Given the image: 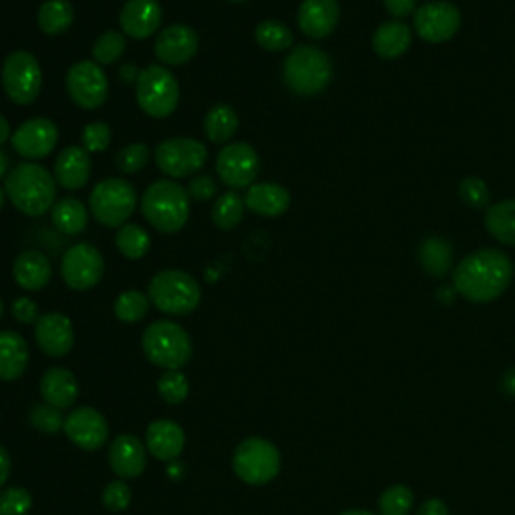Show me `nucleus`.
<instances>
[{
  "label": "nucleus",
  "mask_w": 515,
  "mask_h": 515,
  "mask_svg": "<svg viewBox=\"0 0 515 515\" xmlns=\"http://www.w3.org/2000/svg\"><path fill=\"white\" fill-rule=\"evenodd\" d=\"M81 141H83V147L89 153H101L111 143V127L107 123H103V121L89 123V125L83 127Z\"/></svg>",
  "instance_id": "a18cd8bd"
},
{
  "label": "nucleus",
  "mask_w": 515,
  "mask_h": 515,
  "mask_svg": "<svg viewBox=\"0 0 515 515\" xmlns=\"http://www.w3.org/2000/svg\"><path fill=\"white\" fill-rule=\"evenodd\" d=\"M9 165H11L9 155L3 149H0V180L9 176Z\"/></svg>",
  "instance_id": "13d9d810"
},
{
  "label": "nucleus",
  "mask_w": 515,
  "mask_h": 515,
  "mask_svg": "<svg viewBox=\"0 0 515 515\" xmlns=\"http://www.w3.org/2000/svg\"><path fill=\"white\" fill-rule=\"evenodd\" d=\"M455 288H449V286H443V288H439V292H437V296L445 302V304H449V302H453L455 300Z\"/></svg>",
  "instance_id": "bf43d9fd"
},
{
  "label": "nucleus",
  "mask_w": 515,
  "mask_h": 515,
  "mask_svg": "<svg viewBox=\"0 0 515 515\" xmlns=\"http://www.w3.org/2000/svg\"><path fill=\"white\" fill-rule=\"evenodd\" d=\"M280 471L278 449L260 437L242 441L234 453V473L250 485H264Z\"/></svg>",
  "instance_id": "9b49d317"
},
{
  "label": "nucleus",
  "mask_w": 515,
  "mask_h": 515,
  "mask_svg": "<svg viewBox=\"0 0 515 515\" xmlns=\"http://www.w3.org/2000/svg\"><path fill=\"white\" fill-rule=\"evenodd\" d=\"M3 314H5V302L0 298V318H3Z\"/></svg>",
  "instance_id": "e2e57ef3"
},
{
  "label": "nucleus",
  "mask_w": 515,
  "mask_h": 515,
  "mask_svg": "<svg viewBox=\"0 0 515 515\" xmlns=\"http://www.w3.org/2000/svg\"><path fill=\"white\" fill-rule=\"evenodd\" d=\"M417 515H449V507L445 505V501L437 497H429L419 505Z\"/></svg>",
  "instance_id": "603ef678"
},
{
  "label": "nucleus",
  "mask_w": 515,
  "mask_h": 515,
  "mask_svg": "<svg viewBox=\"0 0 515 515\" xmlns=\"http://www.w3.org/2000/svg\"><path fill=\"white\" fill-rule=\"evenodd\" d=\"M383 3L385 9L397 19H405L417 11V0H383Z\"/></svg>",
  "instance_id": "3c124183"
},
{
  "label": "nucleus",
  "mask_w": 515,
  "mask_h": 515,
  "mask_svg": "<svg viewBox=\"0 0 515 515\" xmlns=\"http://www.w3.org/2000/svg\"><path fill=\"white\" fill-rule=\"evenodd\" d=\"M415 505V495L407 485H393L381 493V515H409Z\"/></svg>",
  "instance_id": "58836bf2"
},
{
  "label": "nucleus",
  "mask_w": 515,
  "mask_h": 515,
  "mask_svg": "<svg viewBox=\"0 0 515 515\" xmlns=\"http://www.w3.org/2000/svg\"><path fill=\"white\" fill-rule=\"evenodd\" d=\"M59 143V129L47 117H33L19 125L11 137L13 149L31 161L43 159L55 151Z\"/></svg>",
  "instance_id": "dca6fc26"
},
{
  "label": "nucleus",
  "mask_w": 515,
  "mask_h": 515,
  "mask_svg": "<svg viewBox=\"0 0 515 515\" xmlns=\"http://www.w3.org/2000/svg\"><path fill=\"white\" fill-rule=\"evenodd\" d=\"M230 3H246V0H230Z\"/></svg>",
  "instance_id": "0e129e2a"
},
{
  "label": "nucleus",
  "mask_w": 515,
  "mask_h": 515,
  "mask_svg": "<svg viewBox=\"0 0 515 515\" xmlns=\"http://www.w3.org/2000/svg\"><path fill=\"white\" fill-rule=\"evenodd\" d=\"M13 314L21 324H33L41 318L39 306L31 298H17L15 304H13Z\"/></svg>",
  "instance_id": "8fccbe9b"
},
{
  "label": "nucleus",
  "mask_w": 515,
  "mask_h": 515,
  "mask_svg": "<svg viewBox=\"0 0 515 515\" xmlns=\"http://www.w3.org/2000/svg\"><path fill=\"white\" fill-rule=\"evenodd\" d=\"M91 178V157L85 147L73 145L59 153L55 161V180L61 188L83 190Z\"/></svg>",
  "instance_id": "5701e85b"
},
{
  "label": "nucleus",
  "mask_w": 515,
  "mask_h": 515,
  "mask_svg": "<svg viewBox=\"0 0 515 515\" xmlns=\"http://www.w3.org/2000/svg\"><path fill=\"white\" fill-rule=\"evenodd\" d=\"M35 338L49 357H65L75 342L71 320L61 312H47L35 322Z\"/></svg>",
  "instance_id": "aec40b11"
},
{
  "label": "nucleus",
  "mask_w": 515,
  "mask_h": 515,
  "mask_svg": "<svg viewBox=\"0 0 515 515\" xmlns=\"http://www.w3.org/2000/svg\"><path fill=\"white\" fill-rule=\"evenodd\" d=\"M29 421L37 431L47 433V435H53V433H57L59 429L65 427V417L61 413V409H57L49 403L35 405L29 413Z\"/></svg>",
  "instance_id": "37998d69"
},
{
  "label": "nucleus",
  "mask_w": 515,
  "mask_h": 515,
  "mask_svg": "<svg viewBox=\"0 0 515 515\" xmlns=\"http://www.w3.org/2000/svg\"><path fill=\"white\" fill-rule=\"evenodd\" d=\"M61 274L69 288L85 292L95 288L105 274V260L97 246L89 242L75 244L61 260Z\"/></svg>",
  "instance_id": "ddd939ff"
},
{
  "label": "nucleus",
  "mask_w": 515,
  "mask_h": 515,
  "mask_svg": "<svg viewBox=\"0 0 515 515\" xmlns=\"http://www.w3.org/2000/svg\"><path fill=\"white\" fill-rule=\"evenodd\" d=\"M93 218L107 228H121L137 208V192L123 178H107L99 182L89 198Z\"/></svg>",
  "instance_id": "6e6552de"
},
{
  "label": "nucleus",
  "mask_w": 515,
  "mask_h": 515,
  "mask_svg": "<svg viewBox=\"0 0 515 515\" xmlns=\"http://www.w3.org/2000/svg\"><path fill=\"white\" fill-rule=\"evenodd\" d=\"M340 515H375V513L363 511V509H351V511H345V513H340Z\"/></svg>",
  "instance_id": "052dcab7"
},
{
  "label": "nucleus",
  "mask_w": 515,
  "mask_h": 515,
  "mask_svg": "<svg viewBox=\"0 0 515 515\" xmlns=\"http://www.w3.org/2000/svg\"><path fill=\"white\" fill-rule=\"evenodd\" d=\"M13 276L17 284L29 292H37L45 288L51 282L53 276V266L51 260L37 250H27L19 254L13 266Z\"/></svg>",
  "instance_id": "bb28decb"
},
{
  "label": "nucleus",
  "mask_w": 515,
  "mask_h": 515,
  "mask_svg": "<svg viewBox=\"0 0 515 515\" xmlns=\"http://www.w3.org/2000/svg\"><path fill=\"white\" fill-rule=\"evenodd\" d=\"M41 395L45 403L57 409H69L79 397V385L71 371L49 369L41 379Z\"/></svg>",
  "instance_id": "cd10ccee"
},
{
  "label": "nucleus",
  "mask_w": 515,
  "mask_h": 515,
  "mask_svg": "<svg viewBox=\"0 0 515 515\" xmlns=\"http://www.w3.org/2000/svg\"><path fill=\"white\" fill-rule=\"evenodd\" d=\"M282 75L292 93L314 97L330 85L332 63L322 49L300 45L286 57Z\"/></svg>",
  "instance_id": "39448f33"
},
{
  "label": "nucleus",
  "mask_w": 515,
  "mask_h": 515,
  "mask_svg": "<svg viewBox=\"0 0 515 515\" xmlns=\"http://www.w3.org/2000/svg\"><path fill=\"white\" fill-rule=\"evenodd\" d=\"M413 41L411 29L401 21L383 23L373 37V49L383 59H399L403 57Z\"/></svg>",
  "instance_id": "c85d7f7f"
},
{
  "label": "nucleus",
  "mask_w": 515,
  "mask_h": 515,
  "mask_svg": "<svg viewBox=\"0 0 515 515\" xmlns=\"http://www.w3.org/2000/svg\"><path fill=\"white\" fill-rule=\"evenodd\" d=\"M149 157H151V151L145 143H131L117 153L115 163H117L119 171L131 176V174H139V171H143L147 167Z\"/></svg>",
  "instance_id": "79ce46f5"
},
{
  "label": "nucleus",
  "mask_w": 515,
  "mask_h": 515,
  "mask_svg": "<svg viewBox=\"0 0 515 515\" xmlns=\"http://www.w3.org/2000/svg\"><path fill=\"white\" fill-rule=\"evenodd\" d=\"M117 250L127 258V260H141L147 256L151 248V236L147 234L145 228L137 224H125L119 228L115 236Z\"/></svg>",
  "instance_id": "c9c22d12"
},
{
  "label": "nucleus",
  "mask_w": 515,
  "mask_h": 515,
  "mask_svg": "<svg viewBox=\"0 0 515 515\" xmlns=\"http://www.w3.org/2000/svg\"><path fill=\"white\" fill-rule=\"evenodd\" d=\"M513 278L511 260L493 248L463 258L453 272V288L469 302L485 304L499 298Z\"/></svg>",
  "instance_id": "f257e3e1"
},
{
  "label": "nucleus",
  "mask_w": 515,
  "mask_h": 515,
  "mask_svg": "<svg viewBox=\"0 0 515 515\" xmlns=\"http://www.w3.org/2000/svg\"><path fill=\"white\" fill-rule=\"evenodd\" d=\"M244 202H246V208L256 216L278 218L286 214V210L290 208V192L284 186L272 184V182L254 184L248 188Z\"/></svg>",
  "instance_id": "393cba45"
},
{
  "label": "nucleus",
  "mask_w": 515,
  "mask_h": 515,
  "mask_svg": "<svg viewBox=\"0 0 515 515\" xmlns=\"http://www.w3.org/2000/svg\"><path fill=\"white\" fill-rule=\"evenodd\" d=\"M149 304H151V300L143 292L127 290V292L119 294L115 300V316L127 324L139 322L147 316Z\"/></svg>",
  "instance_id": "4c0bfd02"
},
{
  "label": "nucleus",
  "mask_w": 515,
  "mask_h": 515,
  "mask_svg": "<svg viewBox=\"0 0 515 515\" xmlns=\"http://www.w3.org/2000/svg\"><path fill=\"white\" fill-rule=\"evenodd\" d=\"M336 0H304L298 9V27L310 39H326L338 25Z\"/></svg>",
  "instance_id": "412c9836"
},
{
  "label": "nucleus",
  "mask_w": 515,
  "mask_h": 515,
  "mask_svg": "<svg viewBox=\"0 0 515 515\" xmlns=\"http://www.w3.org/2000/svg\"><path fill=\"white\" fill-rule=\"evenodd\" d=\"M65 435L83 451H97L109 437V425L105 417L91 407H79L65 417Z\"/></svg>",
  "instance_id": "f3484780"
},
{
  "label": "nucleus",
  "mask_w": 515,
  "mask_h": 515,
  "mask_svg": "<svg viewBox=\"0 0 515 515\" xmlns=\"http://www.w3.org/2000/svg\"><path fill=\"white\" fill-rule=\"evenodd\" d=\"M147 296L157 310L169 316H186L200 306L202 288L194 276L182 270H163L149 282Z\"/></svg>",
  "instance_id": "423d86ee"
},
{
  "label": "nucleus",
  "mask_w": 515,
  "mask_h": 515,
  "mask_svg": "<svg viewBox=\"0 0 515 515\" xmlns=\"http://www.w3.org/2000/svg\"><path fill=\"white\" fill-rule=\"evenodd\" d=\"M67 93L85 111L103 107L109 97V81L101 65L95 61L75 63L67 73Z\"/></svg>",
  "instance_id": "2eb2a0df"
},
{
  "label": "nucleus",
  "mask_w": 515,
  "mask_h": 515,
  "mask_svg": "<svg viewBox=\"0 0 515 515\" xmlns=\"http://www.w3.org/2000/svg\"><path fill=\"white\" fill-rule=\"evenodd\" d=\"M256 43L270 53H282L294 45L292 31L278 21H264L256 27Z\"/></svg>",
  "instance_id": "e433bc0d"
},
{
  "label": "nucleus",
  "mask_w": 515,
  "mask_h": 515,
  "mask_svg": "<svg viewBox=\"0 0 515 515\" xmlns=\"http://www.w3.org/2000/svg\"><path fill=\"white\" fill-rule=\"evenodd\" d=\"M39 29L45 35L57 37L71 29L75 21V9L69 0H47V3L39 9Z\"/></svg>",
  "instance_id": "473e14b6"
},
{
  "label": "nucleus",
  "mask_w": 515,
  "mask_h": 515,
  "mask_svg": "<svg viewBox=\"0 0 515 515\" xmlns=\"http://www.w3.org/2000/svg\"><path fill=\"white\" fill-rule=\"evenodd\" d=\"M163 21V11L157 0H127L119 15L123 35L145 41L157 33Z\"/></svg>",
  "instance_id": "6ab92c4d"
},
{
  "label": "nucleus",
  "mask_w": 515,
  "mask_h": 515,
  "mask_svg": "<svg viewBox=\"0 0 515 515\" xmlns=\"http://www.w3.org/2000/svg\"><path fill=\"white\" fill-rule=\"evenodd\" d=\"M159 397L169 405H180L186 401L190 393V383L180 371H165L157 381Z\"/></svg>",
  "instance_id": "ea45409f"
},
{
  "label": "nucleus",
  "mask_w": 515,
  "mask_h": 515,
  "mask_svg": "<svg viewBox=\"0 0 515 515\" xmlns=\"http://www.w3.org/2000/svg\"><path fill=\"white\" fill-rule=\"evenodd\" d=\"M155 163L167 178H190L208 163V149L202 141L190 137L165 139L155 149Z\"/></svg>",
  "instance_id": "1a4fd4ad"
},
{
  "label": "nucleus",
  "mask_w": 515,
  "mask_h": 515,
  "mask_svg": "<svg viewBox=\"0 0 515 515\" xmlns=\"http://www.w3.org/2000/svg\"><path fill=\"white\" fill-rule=\"evenodd\" d=\"M103 503L111 511H123L131 503V487L123 481H111L103 489Z\"/></svg>",
  "instance_id": "de8ad7c7"
},
{
  "label": "nucleus",
  "mask_w": 515,
  "mask_h": 515,
  "mask_svg": "<svg viewBox=\"0 0 515 515\" xmlns=\"http://www.w3.org/2000/svg\"><path fill=\"white\" fill-rule=\"evenodd\" d=\"M246 214V202L244 198H240L234 190L222 194L212 210V220L220 230H234L236 226H240V222L244 220Z\"/></svg>",
  "instance_id": "f704fd0d"
},
{
  "label": "nucleus",
  "mask_w": 515,
  "mask_h": 515,
  "mask_svg": "<svg viewBox=\"0 0 515 515\" xmlns=\"http://www.w3.org/2000/svg\"><path fill=\"white\" fill-rule=\"evenodd\" d=\"M145 441H147V451L155 459L174 461L182 455L186 447V433L178 423L169 419H159L147 427Z\"/></svg>",
  "instance_id": "4be33fe9"
},
{
  "label": "nucleus",
  "mask_w": 515,
  "mask_h": 515,
  "mask_svg": "<svg viewBox=\"0 0 515 515\" xmlns=\"http://www.w3.org/2000/svg\"><path fill=\"white\" fill-rule=\"evenodd\" d=\"M11 137H13L11 125H9L5 115H0V145H5L7 141H11Z\"/></svg>",
  "instance_id": "6e6d98bb"
},
{
  "label": "nucleus",
  "mask_w": 515,
  "mask_h": 515,
  "mask_svg": "<svg viewBox=\"0 0 515 515\" xmlns=\"http://www.w3.org/2000/svg\"><path fill=\"white\" fill-rule=\"evenodd\" d=\"M501 389L509 395V397H515V369H509L503 379H501Z\"/></svg>",
  "instance_id": "5fc2aeb1"
},
{
  "label": "nucleus",
  "mask_w": 515,
  "mask_h": 515,
  "mask_svg": "<svg viewBox=\"0 0 515 515\" xmlns=\"http://www.w3.org/2000/svg\"><path fill=\"white\" fill-rule=\"evenodd\" d=\"M29 365L27 340L15 330H0V381H17Z\"/></svg>",
  "instance_id": "a878e982"
},
{
  "label": "nucleus",
  "mask_w": 515,
  "mask_h": 515,
  "mask_svg": "<svg viewBox=\"0 0 515 515\" xmlns=\"http://www.w3.org/2000/svg\"><path fill=\"white\" fill-rule=\"evenodd\" d=\"M200 49L198 33L188 25H171L155 41V57L163 65L182 67L190 63Z\"/></svg>",
  "instance_id": "a211bd4d"
},
{
  "label": "nucleus",
  "mask_w": 515,
  "mask_h": 515,
  "mask_svg": "<svg viewBox=\"0 0 515 515\" xmlns=\"http://www.w3.org/2000/svg\"><path fill=\"white\" fill-rule=\"evenodd\" d=\"M3 87L15 105H31L41 95L43 71L29 51H15L3 63Z\"/></svg>",
  "instance_id": "9d476101"
},
{
  "label": "nucleus",
  "mask_w": 515,
  "mask_h": 515,
  "mask_svg": "<svg viewBox=\"0 0 515 515\" xmlns=\"http://www.w3.org/2000/svg\"><path fill=\"white\" fill-rule=\"evenodd\" d=\"M141 347L147 361L165 371H178L192 359L190 334L169 320L149 324L143 332Z\"/></svg>",
  "instance_id": "20e7f679"
},
{
  "label": "nucleus",
  "mask_w": 515,
  "mask_h": 515,
  "mask_svg": "<svg viewBox=\"0 0 515 515\" xmlns=\"http://www.w3.org/2000/svg\"><path fill=\"white\" fill-rule=\"evenodd\" d=\"M119 77H123V81L127 83H137V77H139V71L133 67V65H125L121 71H119Z\"/></svg>",
  "instance_id": "4d7b16f0"
},
{
  "label": "nucleus",
  "mask_w": 515,
  "mask_h": 515,
  "mask_svg": "<svg viewBox=\"0 0 515 515\" xmlns=\"http://www.w3.org/2000/svg\"><path fill=\"white\" fill-rule=\"evenodd\" d=\"M33 507V497L23 487L0 491V515H27Z\"/></svg>",
  "instance_id": "c03bdc74"
},
{
  "label": "nucleus",
  "mask_w": 515,
  "mask_h": 515,
  "mask_svg": "<svg viewBox=\"0 0 515 515\" xmlns=\"http://www.w3.org/2000/svg\"><path fill=\"white\" fill-rule=\"evenodd\" d=\"M188 194L192 200L196 202H210L216 198L218 194V184L212 176L208 174H202V176H196L190 184H188Z\"/></svg>",
  "instance_id": "09e8293b"
},
{
  "label": "nucleus",
  "mask_w": 515,
  "mask_h": 515,
  "mask_svg": "<svg viewBox=\"0 0 515 515\" xmlns=\"http://www.w3.org/2000/svg\"><path fill=\"white\" fill-rule=\"evenodd\" d=\"M5 202H7V192H5V190H0V210H3Z\"/></svg>",
  "instance_id": "680f3d73"
},
{
  "label": "nucleus",
  "mask_w": 515,
  "mask_h": 515,
  "mask_svg": "<svg viewBox=\"0 0 515 515\" xmlns=\"http://www.w3.org/2000/svg\"><path fill=\"white\" fill-rule=\"evenodd\" d=\"M413 27L419 39L425 43H447L461 27V13L447 0H433V3H425L415 11Z\"/></svg>",
  "instance_id": "4468645a"
},
{
  "label": "nucleus",
  "mask_w": 515,
  "mask_h": 515,
  "mask_svg": "<svg viewBox=\"0 0 515 515\" xmlns=\"http://www.w3.org/2000/svg\"><path fill=\"white\" fill-rule=\"evenodd\" d=\"M141 212L159 234H178L190 218V194L174 180H157L145 190Z\"/></svg>",
  "instance_id": "7ed1b4c3"
},
{
  "label": "nucleus",
  "mask_w": 515,
  "mask_h": 515,
  "mask_svg": "<svg viewBox=\"0 0 515 515\" xmlns=\"http://www.w3.org/2000/svg\"><path fill=\"white\" fill-rule=\"evenodd\" d=\"M487 232L501 244L515 246V200H505L487 208Z\"/></svg>",
  "instance_id": "2f4dec72"
},
{
  "label": "nucleus",
  "mask_w": 515,
  "mask_h": 515,
  "mask_svg": "<svg viewBox=\"0 0 515 515\" xmlns=\"http://www.w3.org/2000/svg\"><path fill=\"white\" fill-rule=\"evenodd\" d=\"M461 200L471 208H487L489 206V190L487 184L479 178H465L459 184Z\"/></svg>",
  "instance_id": "49530a36"
},
{
  "label": "nucleus",
  "mask_w": 515,
  "mask_h": 515,
  "mask_svg": "<svg viewBox=\"0 0 515 515\" xmlns=\"http://www.w3.org/2000/svg\"><path fill=\"white\" fill-rule=\"evenodd\" d=\"M89 210L77 198H65L53 208V226L65 236H79L87 230Z\"/></svg>",
  "instance_id": "7c9ffc66"
},
{
  "label": "nucleus",
  "mask_w": 515,
  "mask_h": 515,
  "mask_svg": "<svg viewBox=\"0 0 515 515\" xmlns=\"http://www.w3.org/2000/svg\"><path fill=\"white\" fill-rule=\"evenodd\" d=\"M135 97L145 115L153 119H165L180 105L178 79L165 67L151 65L139 73L135 83Z\"/></svg>",
  "instance_id": "0eeeda50"
},
{
  "label": "nucleus",
  "mask_w": 515,
  "mask_h": 515,
  "mask_svg": "<svg viewBox=\"0 0 515 515\" xmlns=\"http://www.w3.org/2000/svg\"><path fill=\"white\" fill-rule=\"evenodd\" d=\"M218 178L230 190H244L254 186L260 174V157L250 143H230L216 159Z\"/></svg>",
  "instance_id": "f8f14e48"
},
{
  "label": "nucleus",
  "mask_w": 515,
  "mask_h": 515,
  "mask_svg": "<svg viewBox=\"0 0 515 515\" xmlns=\"http://www.w3.org/2000/svg\"><path fill=\"white\" fill-rule=\"evenodd\" d=\"M419 260H421V266L427 274H431L435 278H443L451 272L453 248L447 240L437 238V236H429V238L423 240V244L419 248Z\"/></svg>",
  "instance_id": "c756f323"
},
{
  "label": "nucleus",
  "mask_w": 515,
  "mask_h": 515,
  "mask_svg": "<svg viewBox=\"0 0 515 515\" xmlns=\"http://www.w3.org/2000/svg\"><path fill=\"white\" fill-rule=\"evenodd\" d=\"M238 125L240 121L236 111L230 105L220 103L208 111L204 121V131L212 143H228L236 135Z\"/></svg>",
  "instance_id": "72a5a7b5"
},
{
  "label": "nucleus",
  "mask_w": 515,
  "mask_h": 515,
  "mask_svg": "<svg viewBox=\"0 0 515 515\" xmlns=\"http://www.w3.org/2000/svg\"><path fill=\"white\" fill-rule=\"evenodd\" d=\"M5 192L19 212L39 218L55 208L57 180L47 167L25 161L9 171Z\"/></svg>",
  "instance_id": "f03ea898"
},
{
  "label": "nucleus",
  "mask_w": 515,
  "mask_h": 515,
  "mask_svg": "<svg viewBox=\"0 0 515 515\" xmlns=\"http://www.w3.org/2000/svg\"><path fill=\"white\" fill-rule=\"evenodd\" d=\"M125 37L117 31L103 33L93 45V59L97 65H111L125 53Z\"/></svg>",
  "instance_id": "a19ab883"
},
{
  "label": "nucleus",
  "mask_w": 515,
  "mask_h": 515,
  "mask_svg": "<svg viewBox=\"0 0 515 515\" xmlns=\"http://www.w3.org/2000/svg\"><path fill=\"white\" fill-rule=\"evenodd\" d=\"M11 475V457L5 447H0V487L9 481Z\"/></svg>",
  "instance_id": "864d4df0"
},
{
  "label": "nucleus",
  "mask_w": 515,
  "mask_h": 515,
  "mask_svg": "<svg viewBox=\"0 0 515 515\" xmlns=\"http://www.w3.org/2000/svg\"><path fill=\"white\" fill-rule=\"evenodd\" d=\"M109 465L121 479L139 477L147 465V453L133 435H119L109 447Z\"/></svg>",
  "instance_id": "b1692460"
}]
</instances>
